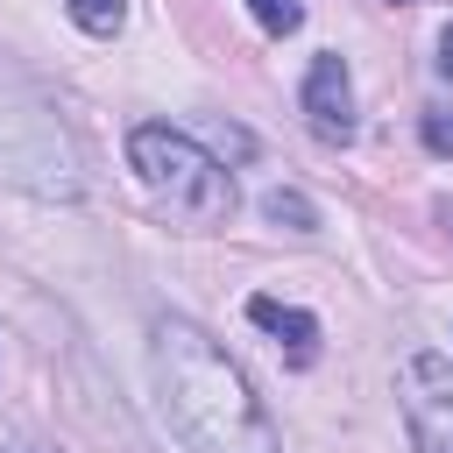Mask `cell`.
I'll return each instance as SVG.
<instances>
[{"label": "cell", "mask_w": 453, "mask_h": 453, "mask_svg": "<svg viewBox=\"0 0 453 453\" xmlns=\"http://www.w3.org/2000/svg\"><path fill=\"white\" fill-rule=\"evenodd\" d=\"M149 375L170 432L191 453H276V425L248 375L191 326V319H156L149 333Z\"/></svg>", "instance_id": "obj_1"}, {"label": "cell", "mask_w": 453, "mask_h": 453, "mask_svg": "<svg viewBox=\"0 0 453 453\" xmlns=\"http://www.w3.org/2000/svg\"><path fill=\"white\" fill-rule=\"evenodd\" d=\"M127 170H134L142 191H149L170 219H184V226H219V219L234 212V177H226V163H219L205 142H191L184 127L142 120V127L127 134Z\"/></svg>", "instance_id": "obj_2"}, {"label": "cell", "mask_w": 453, "mask_h": 453, "mask_svg": "<svg viewBox=\"0 0 453 453\" xmlns=\"http://www.w3.org/2000/svg\"><path fill=\"white\" fill-rule=\"evenodd\" d=\"M403 425L418 453H453V361L446 354H411L396 375Z\"/></svg>", "instance_id": "obj_3"}, {"label": "cell", "mask_w": 453, "mask_h": 453, "mask_svg": "<svg viewBox=\"0 0 453 453\" xmlns=\"http://www.w3.org/2000/svg\"><path fill=\"white\" fill-rule=\"evenodd\" d=\"M304 120L319 142H354V85L333 50L311 57V71H304Z\"/></svg>", "instance_id": "obj_4"}, {"label": "cell", "mask_w": 453, "mask_h": 453, "mask_svg": "<svg viewBox=\"0 0 453 453\" xmlns=\"http://www.w3.org/2000/svg\"><path fill=\"white\" fill-rule=\"evenodd\" d=\"M248 319H255L269 340H283L297 368L319 361V319H311V311H297V304H283V297H248Z\"/></svg>", "instance_id": "obj_5"}, {"label": "cell", "mask_w": 453, "mask_h": 453, "mask_svg": "<svg viewBox=\"0 0 453 453\" xmlns=\"http://www.w3.org/2000/svg\"><path fill=\"white\" fill-rule=\"evenodd\" d=\"M64 7L85 35H120V21H127V0H64Z\"/></svg>", "instance_id": "obj_6"}, {"label": "cell", "mask_w": 453, "mask_h": 453, "mask_svg": "<svg viewBox=\"0 0 453 453\" xmlns=\"http://www.w3.org/2000/svg\"><path fill=\"white\" fill-rule=\"evenodd\" d=\"M262 212H269L276 226H290V234H311V226H319V212H311V198H297V191H283V184H276V191L262 198Z\"/></svg>", "instance_id": "obj_7"}, {"label": "cell", "mask_w": 453, "mask_h": 453, "mask_svg": "<svg viewBox=\"0 0 453 453\" xmlns=\"http://www.w3.org/2000/svg\"><path fill=\"white\" fill-rule=\"evenodd\" d=\"M248 14H255L269 35H297V21H304V0H248Z\"/></svg>", "instance_id": "obj_8"}, {"label": "cell", "mask_w": 453, "mask_h": 453, "mask_svg": "<svg viewBox=\"0 0 453 453\" xmlns=\"http://www.w3.org/2000/svg\"><path fill=\"white\" fill-rule=\"evenodd\" d=\"M418 134H425L432 156H453V113H446V106H432V113L418 120Z\"/></svg>", "instance_id": "obj_9"}, {"label": "cell", "mask_w": 453, "mask_h": 453, "mask_svg": "<svg viewBox=\"0 0 453 453\" xmlns=\"http://www.w3.org/2000/svg\"><path fill=\"white\" fill-rule=\"evenodd\" d=\"M439 71H446V78H453V28H446V35H439Z\"/></svg>", "instance_id": "obj_10"}]
</instances>
